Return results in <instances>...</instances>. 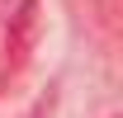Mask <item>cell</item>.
Here are the masks:
<instances>
[{"instance_id":"1","label":"cell","mask_w":123,"mask_h":118,"mask_svg":"<svg viewBox=\"0 0 123 118\" xmlns=\"http://www.w3.org/2000/svg\"><path fill=\"white\" fill-rule=\"evenodd\" d=\"M33 33H38V0H19V10L5 19V52H10V66H24V61H29Z\"/></svg>"}]
</instances>
